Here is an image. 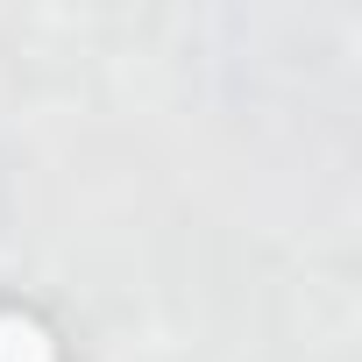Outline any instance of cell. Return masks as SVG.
Here are the masks:
<instances>
[{
  "label": "cell",
  "instance_id": "cell-1",
  "mask_svg": "<svg viewBox=\"0 0 362 362\" xmlns=\"http://www.w3.org/2000/svg\"><path fill=\"white\" fill-rule=\"evenodd\" d=\"M0 362H57V341L29 313H0Z\"/></svg>",
  "mask_w": 362,
  "mask_h": 362
}]
</instances>
